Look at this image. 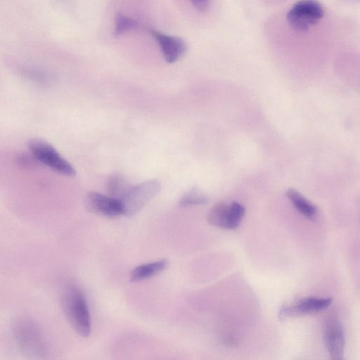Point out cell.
Listing matches in <instances>:
<instances>
[{
	"label": "cell",
	"mask_w": 360,
	"mask_h": 360,
	"mask_svg": "<svg viewBox=\"0 0 360 360\" xmlns=\"http://www.w3.org/2000/svg\"><path fill=\"white\" fill-rule=\"evenodd\" d=\"M208 201L207 196L198 189H191L184 193L179 200V206L186 207L203 205Z\"/></svg>",
	"instance_id": "5bb4252c"
},
{
	"label": "cell",
	"mask_w": 360,
	"mask_h": 360,
	"mask_svg": "<svg viewBox=\"0 0 360 360\" xmlns=\"http://www.w3.org/2000/svg\"><path fill=\"white\" fill-rule=\"evenodd\" d=\"M150 34L158 42L167 63H173L177 61L186 53L187 45L181 38L164 34L155 30H151Z\"/></svg>",
	"instance_id": "30bf717a"
},
{
	"label": "cell",
	"mask_w": 360,
	"mask_h": 360,
	"mask_svg": "<svg viewBox=\"0 0 360 360\" xmlns=\"http://www.w3.org/2000/svg\"><path fill=\"white\" fill-rule=\"evenodd\" d=\"M193 6L200 12L207 10L210 5V0H191Z\"/></svg>",
	"instance_id": "e0dca14e"
},
{
	"label": "cell",
	"mask_w": 360,
	"mask_h": 360,
	"mask_svg": "<svg viewBox=\"0 0 360 360\" xmlns=\"http://www.w3.org/2000/svg\"><path fill=\"white\" fill-rule=\"evenodd\" d=\"M244 207L237 202H220L212 207L207 215L210 224L224 229H236L245 216Z\"/></svg>",
	"instance_id": "8992f818"
},
{
	"label": "cell",
	"mask_w": 360,
	"mask_h": 360,
	"mask_svg": "<svg viewBox=\"0 0 360 360\" xmlns=\"http://www.w3.org/2000/svg\"><path fill=\"white\" fill-rule=\"evenodd\" d=\"M13 333L22 352L34 356L44 354V338L40 327L34 320L27 317L19 319L14 325Z\"/></svg>",
	"instance_id": "7a4b0ae2"
},
{
	"label": "cell",
	"mask_w": 360,
	"mask_h": 360,
	"mask_svg": "<svg viewBox=\"0 0 360 360\" xmlns=\"http://www.w3.org/2000/svg\"><path fill=\"white\" fill-rule=\"evenodd\" d=\"M323 342L332 359H342L345 342V335L341 323L336 314L330 315L325 321Z\"/></svg>",
	"instance_id": "52a82bcc"
},
{
	"label": "cell",
	"mask_w": 360,
	"mask_h": 360,
	"mask_svg": "<svg viewBox=\"0 0 360 360\" xmlns=\"http://www.w3.org/2000/svg\"><path fill=\"white\" fill-rule=\"evenodd\" d=\"M136 27L137 22L136 20L122 13H119L115 18L114 34L115 36L122 35Z\"/></svg>",
	"instance_id": "9a60e30c"
},
{
	"label": "cell",
	"mask_w": 360,
	"mask_h": 360,
	"mask_svg": "<svg viewBox=\"0 0 360 360\" xmlns=\"http://www.w3.org/2000/svg\"><path fill=\"white\" fill-rule=\"evenodd\" d=\"M17 163L25 168L33 167L37 165V160L32 154H21L17 158Z\"/></svg>",
	"instance_id": "2e32d148"
},
{
	"label": "cell",
	"mask_w": 360,
	"mask_h": 360,
	"mask_svg": "<svg viewBox=\"0 0 360 360\" xmlns=\"http://www.w3.org/2000/svg\"><path fill=\"white\" fill-rule=\"evenodd\" d=\"M84 205L88 211L102 217L112 218L122 214V205L118 200L97 192L86 195Z\"/></svg>",
	"instance_id": "ba28073f"
},
{
	"label": "cell",
	"mask_w": 360,
	"mask_h": 360,
	"mask_svg": "<svg viewBox=\"0 0 360 360\" xmlns=\"http://www.w3.org/2000/svg\"><path fill=\"white\" fill-rule=\"evenodd\" d=\"M132 185L120 174H115L109 176L107 181L108 195L120 201L131 188Z\"/></svg>",
	"instance_id": "4fadbf2b"
},
{
	"label": "cell",
	"mask_w": 360,
	"mask_h": 360,
	"mask_svg": "<svg viewBox=\"0 0 360 360\" xmlns=\"http://www.w3.org/2000/svg\"><path fill=\"white\" fill-rule=\"evenodd\" d=\"M286 195L295 208L303 216L310 220L317 217L316 207L302 196L298 191L290 188L286 191Z\"/></svg>",
	"instance_id": "7c38bea8"
},
{
	"label": "cell",
	"mask_w": 360,
	"mask_h": 360,
	"mask_svg": "<svg viewBox=\"0 0 360 360\" xmlns=\"http://www.w3.org/2000/svg\"><path fill=\"white\" fill-rule=\"evenodd\" d=\"M31 154L37 160L54 172L67 176H75L76 171L50 143L41 139H32L27 143Z\"/></svg>",
	"instance_id": "277c9868"
},
{
	"label": "cell",
	"mask_w": 360,
	"mask_h": 360,
	"mask_svg": "<svg viewBox=\"0 0 360 360\" xmlns=\"http://www.w3.org/2000/svg\"><path fill=\"white\" fill-rule=\"evenodd\" d=\"M168 266L167 259L144 264L135 267L130 273V281L138 282L146 280L162 272Z\"/></svg>",
	"instance_id": "8fae6325"
},
{
	"label": "cell",
	"mask_w": 360,
	"mask_h": 360,
	"mask_svg": "<svg viewBox=\"0 0 360 360\" xmlns=\"http://www.w3.org/2000/svg\"><path fill=\"white\" fill-rule=\"evenodd\" d=\"M330 297L321 298L309 297L299 300L293 305L281 308L278 313L281 320L317 313L328 308L331 304Z\"/></svg>",
	"instance_id": "9c48e42d"
},
{
	"label": "cell",
	"mask_w": 360,
	"mask_h": 360,
	"mask_svg": "<svg viewBox=\"0 0 360 360\" xmlns=\"http://www.w3.org/2000/svg\"><path fill=\"white\" fill-rule=\"evenodd\" d=\"M63 311L70 325L80 336L88 337L91 330V318L86 298L77 286L68 285L62 293Z\"/></svg>",
	"instance_id": "6da1fadb"
},
{
	"label": "cell",
	"mask_w": 360,
	"mask_h": 360,
	"mask_svg": "<svg viewBox=\"0 0 360 360\" xmlns=\"http://www.w3.org/2000/svg\"><path fill=\"white\" fill-rule=\"evenodd\" d=\"M324 9L316 0H300L288 11L287 20L291 28L306 32L323 17Z\"/></svg>",
	"instance_id": "3957f363"
},
{
	"label": "cell",
	"mask_w": 360,
	"mask_h": 360,
	"mask_svg": "<svg viewBox=\"0 0 360 360\" xmlns=\"http://www.w3.org/2000/svg\"><path fill=\"white\" fill-rule=\"evenodd\" d=\"M160 188L161 184L156 179L148 180L132 186L120 201L122 214L129 216L139 212L158 193Z\"/></svg>",
	"instance_id": "5b68a950"
}]
</instances>
